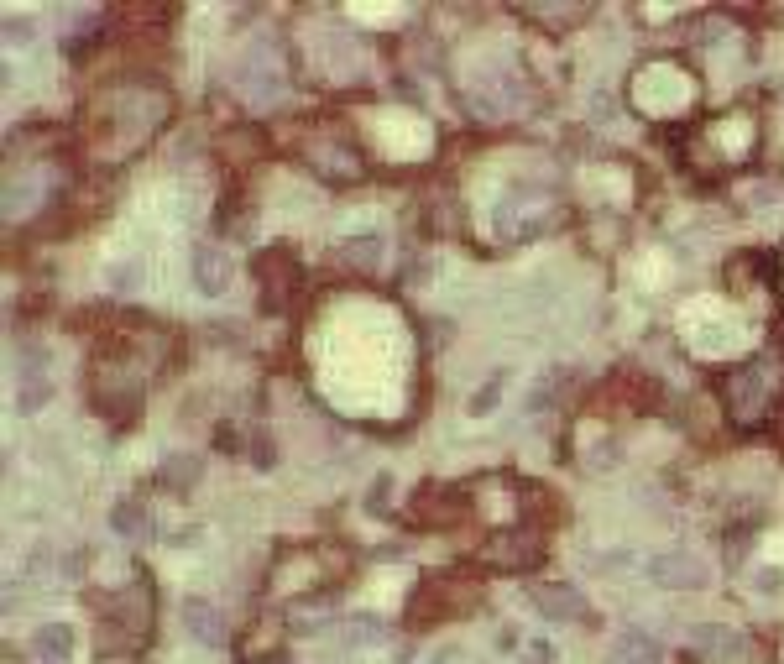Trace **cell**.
Masks as SVG:
<instances>
[{
  "mask_svg": "<svg viewBox=\"0 0 784 664\" xmlns=\"http://www.w3.org/2000/svg\"><path fill=\"white\" fill-rule=\"evenodd\" d=\"M199 471H204L199 455H168V461L157 466V482H163L168 492H189L199 482Z\"/></svg>",
  "mask_w": 784,
  "mask_h": 664,
  "instance_id": "ac0fdd59",
  "label": "cell"
},
{
  "mask_svg": "<svg viewBox=\"0 0 784 664\" xmlns=\"http://www.w3.org/2000/svg\"><path fill=\"white\" fill-rule=\"evenodd\" d=\"M262 304L267 309H288L293 299V283H298V262H293V251H262Z\"/></svg>",
  "mask_w": 784,
  "mask_h": 664,
  "instance_id": "9c48e42d",
  "label": "cell"
},
{
  "mask_svg": "<svg viewBox=\"0 0 784 664\" xmlns=\"http://www.w3.org/2000/svg\"><path fill=\"white\" fill-rule=\"evenodd\" d=\"M685 644H690V654H701V659H737V654H743V633L727 628V623H696L685 633Z\"/></svg>",
  "mask_w": 784,
  "mask_h": 664,
  "instance_id": "7c38bea8",
  "label": "cell"
},
{
  "mask_svg": "<svg viewBox=\"0 0 784 664\" xmlns=\"http://www.w3.org/2000/svg\"><path fill=\"white\" fill-rule=\"evenodd\" d=\"M330 597H304V602H288V628L293 633H319L330 623Z\"/></svg>",
  "mask_w": 784,
  "mask_h": 664,
  "instance_id": "e0dca14e",
  "label": "cell"
},
{
  "mask_svg": "<svg viewBox=\"0 0 784 664\" xmlns=\"http://www.w3.org/2000/svg\"><path fill=\"white\" fill-rule=\"evenodd\" d=\"M189 272H194V288L204 293V299H220V293L230 288V278H236V267H230V257H225L220 246H210V241H199V246H194Z\"/></svg>",
  "mask_w": 784,
  "mask_h": 664,
  "instance_id": "30bf717a",
  "label": "cell"
},
{
  "mask_svg": "<svg viewBox=\"0 0 784 664\" xmlns=\"http://www.w3.org/2000/svg\"><path fill=\"white\" fill-rule=\"evenodd\" d=\"M523 602L534 607L539 617H549V623H581V617L591 612L581 591L565 586V581H528L523 586Z\"/></svg>",
  "mask_w": 784,
  "mask_h": 664,
  "instance_id": "52a82bcc",
  "label": "cell"
},
{
  "mask_svg": "<svg viewBox=\"0 0 784 664\" xmlns=\"http://www.w3.org/2000/svg\"><path fill=\"white\" fill-rule=\"evenodd\" d=\"M779 586H784V576H779L774 565H769V570H758V591H779Z\"/></svg>",
  "mask_w": 784,
  "mask_h": 664,
  "instance_id": "d4e9b609",
  "label": "cell"
},
{
  "mask_svg": "<svg viewBox=\"0 0 784 664\" xmlns=\"http://www.w3.org/2000/svg\"><path fill=\"white\" fill-rule=\"evenodd\" d=\"M502 382H507V372H492L487 387H476V393H471V414H492L497 398H502Z\"/></svg>",
  "mask_w": 784,
  "mask_h": 664,
  "instance_id": "44dd1931",
  "label": "cell"
},
{
  "mask_svg": "<svg viewBox=\"0 0 784 664\" xmlns=\"http://www.w3.org/2000/svg\"><path fill=\"white\" fill-rule=\"evenodd\" d=\"M539 555H544V539L534 529H502L481 549V565L487 570H528V565H539Z\"/></svg>",
  "mask_w": 784,
  "mask_h": 664,
  "instance_id": "8992f818",
  "label": "cell"
},
{
  "mask_svg": "<svg viewBox=\"0 0 784 664\" xmlns=\"http://www.w3.org/2000/svg\"><path fill=\"white\" fill-rule=\"evenodd\" d=\"M534 21H555V27H570V21H586L591 6H528Z\"/></svg>",
  "mask_w": 784,
  "mask_h": 664,
  "instance_id": "ffe728a7",
  "label": "cell"
},
{
  "mask_svg": "<svg viewBox=\"0 0 784 664\" xmlns=\"http://www.w3.org/2000/svg\"><path fill=\"white\" fill-rule=\"evenodd\" d=\"M528 654H534V664H549V644H539V638L528 644Z\"/></svg>",
  "mask_w": 784,
  "mask_h": 664,
  "instance_id": "4316f807",
  "label": "cell"
},
{
  "mask_svg": "<svg viewBox=\"0 0 784 664\" xmlns=\"http://www.w3.org/2000/svg\"><path fill=\"white\" fill-rule=\"evenodd\" d=\"M298 157L325 178V183H356L361 178V147L351 142L345 131H335V126H319V131H309L304 142H298Z\"/></svg>",
  "mask_w": 784,
  "mask_h": 664,
  "instance_id": "3957f363",
  "label": "cell"
},
{
  "mask_svg": "<svg viewBox=\"0 0 784 664\" xmlns=\"http://www.w3.org/2000/svg\"><path fill=\"white\" fill-rule=\"evenodd\" d=\"M152 633V591L126 586L105 602V628H100V654H131L142 649V638Z\"/></svg>",
  "mask_w": 784,
  "mask_h": 664,
  "instance_id": "7a4b0ae2",
  "label": "cell"
},
{
  "mask_svg": "<svg viewBox=\"0 0 784 664\" xmlns=\"http://www.w3.org/2000/svg\"><path fill=\"white\" fill-rule=\"evenodd\" d=\"M649 581L664 591H701L706 586V565L685 549H664V555L649 560Z\"/></svg>",
  "mask_w": 784,
  "mask_h": 664,
  "instance_id": "ba28073f",
  "label": "cell"
},
{
  "mask_svg": "<svg viewBox=\"0 0 784 664\" xmlns=\"http://www.w3.org/2000/svg\"><path fill=\"white\" fill-rule=\"evenodd\" d=\"M48 398H53V382H48V377H21V393H16L21 414H37Z\"/></svg>",
  "mask_w": 784,
  "mask_h": 664,
  "instance_id": "d6986e66",
  "label": "cell"
},
{
  "mask_svg": "<svg viewBox=\"0 0 784 664\" xmlns=\"http://www.w3.org/2000/svg\"><path fill=\"white\" fill-rule=\"evenodd\" d=\"M727 403L737 424H758L774 408V382H769V361H748L727 377Z\"/></svg>",
  "mask_w": 784,
  "mask_h": 664,
  "instance_id": "5b68a950",
  "label": "cell"
},
{
  "mask_svg": "<svg viewBox=\"0 0 784 664\" xmlns=\"http://www.w3.org/2000/svg\"><path fill=\"white\" fill-rule=\"evenodd\" d=\"M236 89H241L251 105H278V95L288 89V74H283V58H278V48H272V42H257V48L241 58Z\"/></svg>",
  "mask_w": 784,
  "mask_h": 664,
  "instance_id": "277c9868",
  "label": "cell"
},
{
  "mask_svg": "<svg viewBox=\"0 0 784 664\" xmlns=\"http://www.w3.org/2000/svg\"><path fill=\"white\" fill-rule=\"evenodd\" d=\"M32 37H37L32 16H27V21H21V16H6V42H11V48H21V42H32Z\"/></svg>",
  "mask_w": 784,
  "mask_h": 664,
  "instance_id": "603a6c76",
  "label": "cell"
},
{
  "mask_svg": "<svg viewBox=\"0 0 784 664\" xmlns=\"http://www.w3.org/2000/svg\"><path fill=\"white\" fill-rule=\"evenodd\" d=\"M340 262L351 267V272H361V278H366V272H377V262H382V236H372V231H366V236H351V241L340 246Z\"/></svg>",
  "mask_w": 784,
  "mask_h": 664,
  "instance_id": "2e32d148",
  "label": "cell"
},
{
  "mask_svg": "<svg viewBox=\"0 0 784 664\" xmlns=\"http://www.w3.org/2000/svg\"><path fill=\"white\" fill-rule=\"evenodd\" d=\"M659 659H664V649H659L654 633H643V628H617L612 633L607 664H659Z\"/></svg>",
  "mask_w": 784,
  "mask_h": 664,
  "instance_id": "4fadbf2b",
  "label": "cell"
},
{
  "mask_svg": "<svg viewBox=\"0 0 784 664\" xmlns=\"http://www.w3.org/2000/svg\"><path fill=\"white\" fill-rule=\"evenodd\" d=\"M434 664H455V649H440V654H434Z\"/></svg>",
  "mask_w": 784,
  "mask_h": 664,
  "instance_id": "83f0119b",
  "label": "cell"
},
{
  "mask_svg": "<svg viewBox=\"0 0 784 664\" xmlns=\"http://www.w3.org/2000/svg\"><path fill=\"white\" fill-rule=\"evenodd\" d=\"M251 664H293V659H288L283 649H272V654H257V659H251Z\"/></svg>",
  "mask_w": 784,
  "mask_h": 664,
  "instance_id": "484cf974",
  "label": "cell"
},
{
  "mask_svg": "<svg viewBox=\"0 0 784 664\" xmlns=\"http://www.w3.org/2000/svg\"><path fill=\"white\" fill-rule=\"evenodd\" d=\"M183 628H189V638H194V644H204V649H220L225 638H230L225 612H220L215 602H204V597H189V602H183Z\"/></svg>",
  "mask_w": 784,
  "mask_h": 664,
  "instance_id": "8fae6325",
  "label": "cell"
},
{
  "mask_svg": "<svg viewBox=\"0 0 784 664\" xmlns=\"http://www.w3.org/2000/svg\"><path fill=\"white\" fill-rule=\"evenodd\" d=\"M110 529L121 534V539H131V544H147L157 534V518H152V508H147L142 497H121L110 508Z\"/></svg>",
  "mask_w": 784,
  "mask_h": 664,
  "instance_id": "5bb4252c",
  "label": "cell"
},
{
  "mask_svg": "<svg viewBox=\"0 0 784 664\" xmlns=\"http://www.w3.org/2000/svg\"><path fill=\"white\" fill-rule=\"evenodd\" d=\"M345 638H351V644H372V638H382V628L377 623H351V628H345Z\"/></svg>",
  "mask_w": 784,
  "mask_h": 664,
  "instance_id": "cb8c5ba5",
  "label": "cell"
},
{
  "mask_svg": "<svg viewBox=\"0 0 784 664\" xmlns=\"http://www.w3.org/2000/svg\"><path fill=\"white\" fill-rule=\"evenodd\" d=\"M173 116V95L152 79H121L89 100V147L100 163H131Z\"/></svg>",
  "mask_w": 784,
  "mask_h": 664,
  "instance_id": "6da1fadb",
  "label": "cell"
},
{
  "mask_svg": "<svg viewBox=\"0 0 784 664\" xmlns=\"http://www.w3.org/2000/svg\"><path fill=\"white\" fill-rule=\"evenodd\" d=\"M32 654L42 664H63L68 654H74V628H68V623H42L32 633Z\"/></svg>",
  "mask_w": 784,
  "mask_h": 664,
  "instance_id": "9a60e30c",
  "label": "cell"
},
{
  "mask_svg": "<svg viewBox=\"0 0 784 664\" xmlns=\"http://www.w3.org/2000/svg\"><path fill=\"white\" fill-rule=\"evenodd\" d=\"M748 549H753V534H748V529H732V534H727V565H743Z\"/></svg>",
  "mask_w": 784,
  "mask_h": 664,
  "instance_id": "7402d4cb",
  "label": "cell"
}]
</instances>
